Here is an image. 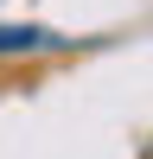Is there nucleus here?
Returning a JSON list of instances; mask_svg holds the SVG:
<instances>
[{"instance_id": "1", "label": "nucleus", "mask_w": 153, "mask_h": 159, "mask_svg": "<svg viewBox=\"0 0 153 159\" xmlns=\"http://www.w3.org/2000/svg\"><path fill=\"white\" fill-rule=\"evenodd\" d=\"M58 38L45 25H0V57H19V51H51Z\"/></svg>"}]
</instances>
